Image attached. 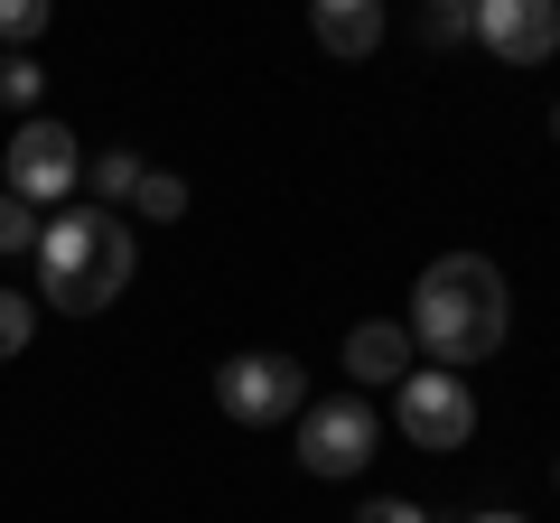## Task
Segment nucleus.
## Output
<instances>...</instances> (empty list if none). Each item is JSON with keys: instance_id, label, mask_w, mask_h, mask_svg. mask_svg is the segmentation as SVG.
Returning a JSON list of instances; mask_svg holds the SVG:
<instances>
[{"instance_id": "f257e3e1", "label": "nucleus", "mask_w": 560, "mask_h": 523, "mask_svg": "<svg viewBox=\"0 0 560 523\" xmlns=\"http://www.w3.org/2000/svg\"><path fill=\"white\" fill-rule=\"evenodd\" d=\"M131 262H140V243L113 206H66V216L38 224V253H28L38 290L28 300L66 309V318H94V309H113L131 290Z\"/></svg>"}, {"instance_id": "f03ea898", "label": "nucleus", "mask_w": 560, "mask_h": 523, "mask_svg": "<svg viewBox=\"0 0 560 523\" xmlns=\"http://www.w3.org/2000/svg\"><path fill=\"white\" fill-rule=\"evenodd\" d=\"M504 271L486 253H440L430 271H420L411 290V346H430V364H448V374H467V364H486L504 346Z\"/></svg>"}, {"instance_id": "7ed1b4c3", "label": "nucleus", "mask_w": 560, "mask_h": 523, "mask_svg": "<svg viewBox=\"0 0 560 523\" xmlns=\"http://www.w3.org/2000/svg\"><path fill=\"white\" fill-rule=\"evenodd\" d=\"M393 421L411 449H430V458H448V449L477 440V393H467V374H448V364H430V374H401L393 383Z\"/></svg>"}, {"instance_id": "20e7f679", "label": "nucleus", "mask_w": 560, "mask_h": 523, "mask_svg": "<svg viewBox=\"0 0 560 523\" xmlns=\"http://www.w3.org/2000/svg\"><path fill=\"white\" fill-rule=\"evenodd\" d=\"M215 403H224V421H243V430L300 421L308 411V364L300 356H224L215 364Z\"/></svg>"}, {"instance_id": "39448f33", "label": "nucleus", "mask_w": 560, "mask_h": 523, "mask_svg": "<svg viewBox=\"0 0 560 523\" xmlns=\"http://www.w3.org/2000/svg\"><path fill=\"white\" fill-rule=\"evenodd\" d=\"M383 449V421L364 393H327V403L300 411V467L308 477H364Z\"/></svg>"}, {"instance_id": "423d86ee", "label": "nucleus", "mask_w": 560, "mask_h": 523, "mask_svg": "<svg viewBox=\"0 0 560 523\" xmlns=\"http://www.w3.org/2000/svg\"><path fill=\"white\" fill-rule=\"evenodd\" d=\"M75 187H84V141L66 131V121L28 113L20 131H10V197L57 206V197H75Z\"/></svg>"}, {"instance_id": "0eeeda50", "label": "nucleus", "mask_w": 560, "mask_h": 523, "mask_svg": "<svg viewBox=\"0 0 560 523\" xmlns=\"http://www.w3.org/2000/svg\"><path fill=\"white\" fill-rule=\"evenodd\" d=\"M467 28H477V47H486V57H504V66H551L560 0H477Z\"/></svg>"}, {"instance_id": "6e6552de", "label": "nucleus", "mask_w": 560, "mask_h": 523, "mask_svg": "<svg viewBox=\"0 0 560 523\" xmlns=\"http://www.w3.org/2000/svg\"><path fill=\"white\" fill-rule=\"evenodd\" d=\"M411 356H420V346H411V327H401V318L346 327V374H355L364 393H374V383H401V374H411Z\"/></svg>"}, {"instance_id": "1a4fd4ad", "label": "nucleus", "mask_w": 560, "mask_h": 523, "mask_svg": "<svg viewBox=\"0 0 560 523\" xmlns=\"http://www.w3.org/2000/svg\"><path fill=\"white\" fill-rule=\"evenodd\" d=\"M308 28H318L327 57H374L383 47V0H308Z\"/></svg>"}, {"instance_id": "9d476101", "label": "nucleus", "mask_w": 560, "mask_h": 523, "mask_svg": "<svg viewBox=\"0 0 560 523\" xmlns=\"http://www.w3.org/2000/svg\"><path fill=\"white\" fill-rule=\"evenodd\" d=\"M47 94V66L28 57V47H0V113H20L28 121V103Z\"/></svg>"}, {"instance_id": "9b49d317", "label": "nucleus", "mask_w": 560, "mask_h": 523, "mask_svg": "<svg viewBox=\"0 0 560 523\" xmlns=\"http://www.w3.org/2000/svg\"><path fill=\"white\" fill-rule=\"evenodd\" d=\"M140 168H150L140 150H94V206H113V216H121L131 187H140Z\"/></svg>"}, {"instance_id": "f8f14e48", "label": "nucleus", "mask_w": 560, "mask_h": 523, "mask_svg": "<svg viewBox=\"0 0 560 523\" xmlns=\"http://www.w3.org/2000/svg\"><path fill=\"white\" fill-rule=\"evenodd\" d=\"M131 206H140L150 224H178V216H187V178H168V168H140Z\"/></svg>"}, {"instance_id": "ddd939ff", "label": "nucleus", "mask_w": 560, "mask_h": 523, "mask_svg": "<svg viewBox=\"0 0 560 523\" xmlns=\"http://www.w3.org/2000/svg\"><path fill=\"white\" fill-rule=\"evenodd\" d=\"M28 337H38V300L0 290V364H10V356H28Z\"/></svg>"}, {"instance_id": "4468645a", "label": "nucleus", "mask_w": 560, "mask_h": 523, "mask_svg": "<svg viewBox=\"0 0 560 523\" xmlns=\"http://www.w3.org/2000/svg\"><path fill=\"white\" fill-rule=\"evenodd\" d=\"M47 20H57V0H0V47H28Z\"/></svg>"}, {"instance_id": "2eb2a0df", "label": "nucleus", "mask_w": 560, "mask_h": 523, "mask_svg": "<svg viewBox=\"0 0 560 523\" xmlns=\"http://www.w3.org/2000/svg\"><path fill=\"white\" fill-rule=\"evenodd\" d=\"M0 253H38V206L0 187Z\"/></svg>"}, {"instance_id": "dca6fc26", "label": "nucleus", "mask_w": 560, "mask_h": 523, "mask_svg": "<svg viewBox=\"0 0 560 523\" xmlns=\"http://www.w3.org/2000/svg\"><path fill=\"white\" fill-rule=\"evenodd\" d=\"M355 523H430V514H420V504L411 496H374V504H364V514Z\"/></svg>"}, {"instance_id": "f3484780", "label": "nucleus", "mask_w": 560, "mask_h": 523, "mask_svg": "<svg viewBox=\"0 0 560 523\" xmlns=\"http://www.w3.org/2000/svg\"><path fill=\"white\" fill-rule=\"evenodd\" d=\"M420 38H430V47H448V38H467V10H420Z\"/></svg>"}, {"instance_id": "a211bd4d", "label": "nucleus", "mask_w": 560, "mask_h": 523, "mask_svg": "<svg viewBox=\"0 0 560 523\" xmlns=\"http://www.w3.org/2000/svg\"><path fill=\"white\" fill-rule=\"evenodd\" d=\"M420 10H477V0H420Z\"/></svg>"}, {"instance_id": "6ab92c4d", "label": "nucleus", "mask_w": 560, "mask_h": 523, "mask_svg": "<svg viewBox=\"0 0 560 523\" xmlns=\"http://www.w3.org/2000/svg\"><path fill=\"white\" fill-rule=\"evenodd\" d=\"M477 523H523V514H477Z\"/></svg>"}, {"instance_id": "aec40b11", "label": "nucleus", "mask_w": 560, "mask_h": 523, "mask_svg": "<svg viewBox=\"0 0 560 523\" xmlns=\"http://www.w3.org/2000/svg\"><path fill=\"white\" fill-rule=\"evenodd\" d=\"M551 141H560V103H551Z\"/></svg>"}, {"instance_id": "412c9836", "label": "nucleus", "mask_w": 560, "mask_h": 523, "mask_svg": "<svg viewBox=\"0 0 560 523\" xmlns=\"http://www.w3.org/2000/svg\"><path fill=\"white\" fill-rule=\"evenodd\" d=\"M551 486H560V467H551Z\"/></svg>"}]
</instances>
